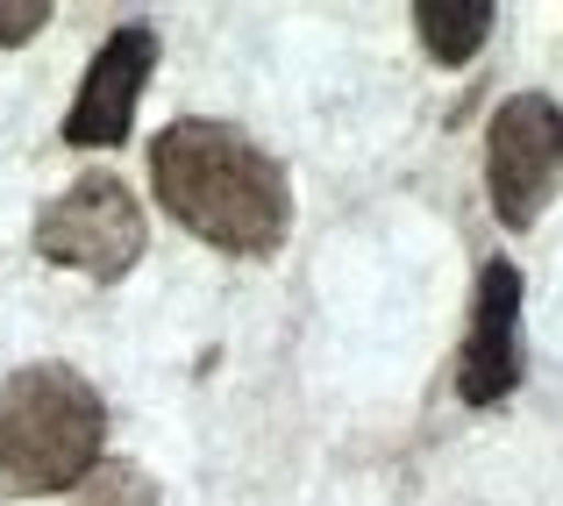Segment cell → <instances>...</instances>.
<instances>
[{"label":"cell","instance_id":"6da1fadb","mask_svg":"<svg viewBox=\"0 0 563 506\" xmlns=\"http://www.w3.org/2000/svg\"><path fill=\"white\" fill-rule=\"evenodd\" d=\"M157 207L221 257H278L292 235V178L250 129L179 114L151 143Z\"/></svg>","mask_w":563,"mask_h":506},{"label":"cell","instance_id":"7a4b0ae2","mask_svg":"<svg viewBox=\"0 0 563 506\" xmlns=\"http://www.w3.org/2000/svg\"><path fill=\"white\" fill-rule=\"evenodd\" d=\"M108 464V399L86 371L22 364L0 378V499L79 493Z\"/></svg>","mask_w":563,"mask_h":506},{"label":"cell","instance_id":"3957f363","mask_svg":"<svg viewBox=\"0 0 563 506\" xmlns=\"http://www.w3.org/2000/svg\"><path fill=\"white\" fill-rule=\"evenodd\" d=\"M29 250L43 264H65V272L93 278V286H122L143 264V250H151V221H143L136 193L114 172H86L57 200H43L36 229H29Z\"/></svg>","mask_w":563,"mask_h":506},{"label":"cell","instance_id":"277c9868","mask_svg":"<svg viewBox=\"0 0 563 506\" xmlns=\"http://www.w3.org/2000/svg\"><path fill=\"white\" fill-rule=\"evenodd\" d=\"M563 193V100L507 94L485 122V200L499 229H536L542 207Z\"/></svg>","mask_w":563,"mask_h":506},{"label":"cell","instance_id":"5b68a950","mask_svg":"<svg viewBox=\"0 0 563 506\" xmlns=\"http://www.w3.org/2000/svg\"><path fill=\"white\" fill-rule=\"evenodd\" d=\"M521 264L514 257H485L478 286H471V321L456 342V399L464 407H499L521 393L528 371V336H521Z\"/></svg>","mask_w":563,"mask_h":506},{"label":"cell","instance_id":"8992f818","mask_svg":"<svg viewBox=\"0 0 563 506\" xmlns=\"http://www.w3.org/2000/svg\"><path fill=\"white\" fill-rule=\"evenodd\" d=\"M157 72V29L151 22H122L108 29L93 57H86V79L65 108V143L71 151H114L136 129V100Z\"/></svg>","mask_w":563,"mask_h":506},{"label":"cell","instance_id":"52a82bcc","mask_svg":"<svg viewBox=\"0 0 563 506\" xmlns=\"http://www.w3.org/2000/svg\"><path fill=\"white\" fill-rule=\"evenodd\" d=\"M413 36H421V51L435 57L442 72L471 65V57L485 51V36H493V0H413Z\"/></svg>","mask_w":563,"mask_h":506},{"label":"cell","instance_id":"ba28073f","mask_svg":"<svg viewBox=\"0 0 563 506\" xmlns=\"http://www.w3.org/2000/svg\"><path fill=\"white\" fill-rule=\"evenodd\" d=\"M71 506H165V499H157V479L136 457H108V464L71 493Z\"/></svg>","mask_w":563,"mask_h":506},{"label":"cell","instance_id":"9c48e42d","mask_svg":"<svg viewBox=\"0 0 563 506\" xmlns=\"http://www.w3.org/2000/svg\"><path fill=\"white\" fill-rule=\"evenodd\" d=\"M51 0H0V51H14V43H29V36H43L51 29Z\"/></svg>","mask_w":563,"mask_h":506}]
</instances>
